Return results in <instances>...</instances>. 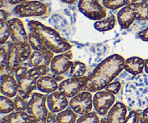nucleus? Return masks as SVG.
I'll return each mask as SVG.
<instances>
[{"label": "nucleus", "mask_w": 148, "mask_h": 123, "mask_svg": "<svg viewBox=\"0 0 148 123\" xmlns=\"http://www.w3.org/2000/svg\"><path fill=\"white\" fill-rule=\"evenodd\" d=\"M3 6H4V1L3 0H1V8H2Z\"/></svg>", "instance_id": "09e8293b"}, {"label": "nucleus", "mask_w": 148, "mask_h": 123, "mask_svg": "<svg viewBox=\"0 0 148 123\" xmlns=\"http://www.w3.org/2000/svg\"><path fill=\"white\" fill-rule=\"evenodd\" d=\"M20 63L18 47L12 42H10L8 47V62L5 69L6 73L12 75L14 73L16 69L20 66Z\"/></svg>", "instance_id": "f3484780"}, {"label": "nucleus", "mask_w": 148, "mask_h": 123, "mask_svg": "<svg viewBox=\"0 0 148 123\" xmlns=\"http://www.w3.org/2000/svg\"><path fill=\"white\" fill-rule=\"evenodd\" d=\"M127 115V106L123 102H117L107 114L106 123H124Z\"/></svg>", "instance_id": "2eb2a0df"}, {"label": "nucleus", "mask_w": 148, "mask_h": 123, "mask_svg": "<svg viewBox=\"0 0 148 123\" xmlns=\"http://www.w3.org/2000/svg\"><path fill=\"white\" fill-rule=\"evenodd\" d=\"M10 31L12 42L17 47H20L29 43L28 35L26 33L23 22L19 18H12L7 21Z\"/></svg>", "instance_id": "9b49d317"}, {"label": "nucleus", "mask_w": 148, "mask_h": 123, "mask_svg": "<svg viewBox=\"0 0 148 123\" xmlns=\"http://www.w3.org/2000/svg\"><path fill=\"white\" fill-rule=\"evenodd\" d=\"M98 114L95 112H90L84 115H81L76 123H101Z\"/></svg>", "instance_id": "a878e982"}, {"label": "nucleus", "mask_w": 148, "mask_h": 123, "mask_svg": "<svg viewBox=\"0 0 148 123\" xmlns=\"http://www.w3.org/2000/svg\"><path fill=\"white\" fill-rule=\"evenodd\" d=\"M116 101L115 95L107 91H99L95 92L92 99L93 107L95 112L101 116L108 114Z\"/></svg>", "instance_id": "9d476101"}, {"label": "nucleus", "mask_w": 148, "mask_h": 123, "mask_svg": "<svg viewBox=\"0 0 148 123\" xmlns=\"http://www.w3.org/2000/svg\"><path fill=\"white\" fill-rule=\"evenodd\" d=\"M10 37V28L7 22H0V43L4 45Z\"/></svg>", "instance_id": "c756f323"}, {"label": "nucleus", "mask_w": 148, "mask_h": 123, "mask_svg": "<svg viewBox=\"0 0 148 123\" xmlns=\"http://www.w3.org/2000/svg\"><path fill=\"white\" fill-rule=\"evenodd\" d=\"M136 123H147V122H146L144 119H143V117H142L141 115H140V116H138V118H137V121H136Z\"/></svg>", "instance_id": "37998d69"}, {"label": "nucleus", "mask_w": 148, "mask_h": 123, "mask_svg": "<svg viewBox=\"0 0 148 123\" xmlns=\"http://www.w3.org/2000/svg\"><path fill=\"white\" fill-rule=\"evenodd\" d=\"M59 88L57 81L53 76H43L37 81V89L43 93H53Z\"/></svg>", "instance_id": "a211bd4d"}, {"label": "nucleus", "mask_w": 148, "mask_h": 123, "mask_svg": "<svg viewBox=\"0 0 148 123\" xmlns=\"http://www.w3.org/2000/svg\"><path fill=\"white\" fill-rule=\"evenodd\" d=\"M43 61V56L41 54V53L39 51H34L32 53L31 56L29 58L28 60H27V66L30 67H36V66H39V65L42 64Z\"/></svg>", "instance_id": "cd10ccee"}, {"label": "nucleus", "mask_w": 148, "mask_h": 123, "mask_svg": "<svg viewBox=\"0 0 148 123\" xmlns=\"http://www.w3.org/2000/svg\"><path fill=\"white\" fill-rule=\"evenodd\" d=\"M7 1L12 5H17V4H20V3L27 1V0H7Z\"/></svg>", "instance_id": "79ce46f5"}, {"label": "nucleus", "mask_w": 148, "mask_h": 123, "mask_svg": "<svg viewBox=\"0 0 148 123\" xmlns=\"http://www.w3.org/2000/svg\"><path fill=\"white\" fill-rule=\"evenodd\" d=\"M73 53L70 50L54 56L51 62V71L55 75H62L67 72L72 66Z\"/></svg>", "instance_id": "ddd939ff"}, {"label": "nucleus", "mask_w": 148, "mask_h": 123, "mask_svg": "<svg viewBox=\"0 0 148 123\" xmlns=\"http://www.w3.org/2000/svg\"><path fill=\"white\" fill-rule=\"evenodd\" d=\"M124 99L127 106L133 110H144L148 107V76H134L126 84Z\"/></svg>", "instance_id": "f03ea898"}, {"label": "nucleus", "mask_w": 148, "mask_h": 123, "mask_svg": "<svg viewBox=\"0 0 148 123\" xmlns=\"http://www.w3.org/2000/svg\"><path fill=\"white\" fill-rule=\"evenodd\" d=\"M88 76L71 77L62 81L59 85L58 90L67 98H72L83 92L87 84Z\"/></svg>", "instance_id": "6e6552de"}, {"label": "nucleus", "mask_w": 148, "mask_h": 123, "mask_svg": "<svg viewBox=\"0 0 148 123\" xmlns=\"http://www.w3.org/2000/svg\"><path fill=\"white\" fill-rule=\"evenodd\" d=\"M8 62V48H6L3 45H1L0 49V69L1 71H3L4 69H6Z\"/></svg>", "instance_id": "473e14b6"}, {"label": "nucleus", "mask_w": 148, "mask_h": 123, "mask_svg": "<svg viewBox=\"0 0 148 123\" xmlns=\"http://www.w3.org/2000/svg\"><path fill=\"white\" fill-rule=\"evenodd\" d=\"M14 102L15 110L17 112H23V111L27 110L28 102H27L25 99H23V97H21L20 95H17L15 96Z\"/></svg>", "instance_id": "7c9ffc66"}, {"label": "nucleus", "mask_w": 148, "mask_h": 123, "mask_svg": "<svg viewBox=\"0 0 148 123\" xmlns=\"http://www.w3.org/2000/svg\"><path fill=\"white\" fill-rule=\"evenodd\" d=\"M31 123H46V121H42V120H34L31 122Z\"/></svg>", "instance_id": "49530a36"}, {"label": "nucleus", "mask_w": 148, "mask_h": 123, "mask_svg": "<svg viewBox=\"0 0 148 123\" xmlns=\"http://www.w3.org/2000/svg\"><path fill=\"white\" fill-rule=\"evenodd\" d=\"M101 123H106V118H102L101 120Z\"/></svg>", "instance_id": "de8ad7c7"}, {"label": "nucleus", "mask_w": 148, "mask_h": 123, "mask_svg": "<svg viewBox=\"0 0 148 123\" xmlns=\"http://www.w3.org/2000/svg\"><path fill=\"white\" fill-rule=\"evenodd\" d=\"M8 12L6 10L1 9L0 10V22H6L8 18Z\"/></svg>", "instance_id": "ea45409f"}, {"label": "nucleus", "mask_w": 148, "mask_h": 123, "mask_svg": "<svg viewBox=\"0 0 148 123\" xmlns=\"http://www.w3.org/2000/svg\"><path fill=\"white\" fill-rule=\"evenodd\" d=\"M28 41L33 50L40 51V49L44 46L39 37L31 32H30V33L28 34Z\"/></svg>", "instance_id": "c85d7f7f"}, {"label": "nucleus", "mask_w": 148, "mask_h": 123, "mask_svg": "<svg viewBox=\"0 0 148 123\" xmlns=\"http://www.w3.org/2000/svg\"><path fill=\"white\" fill-rule=\"evenodd\" d=\"M47 97L46 95L38 92L32 94L27 104V113L31 116L35 117L38 120L46 121L49 112L46 107Z\"/></svg>", "instance_id": "39448f33"}, {"label": "nucleus", "mask_w": 148, "mask_h": 123, "mask_svg": "<svg viewBox=\"0 0 148 123\" xmlns=\"http://www.w3.org/2000/svg\"><path fill=\"white\" fill-rule=\"evenodd\" d=\"M39 52H40L43 56V61L42 64L49 66L51 64L52 59L54 57V53L51 50H49V49H48L45 46L40 49Z\"/></svg>", "instance_id": "2f4dec72"}, {"label": "nucleus", "mask_w": 148, "mask_h": 123, "mask_svg": "<svg viewBox=\"0 0 148 123\" xmlns=\"http://www.w3.org/2000/svg\"><path fill=\"white\" fill-rule=\"evenodd\" d=\"M116 24V18L114 14H110L108 17L98 20L94 23V27L99 32H107L113 30Z\"/></svg>", "instance_id": "412c9836"}, {"label": "nucleus", "mask_w": 148, "mask_h": 123, "mask_svg": "<svg viewBox=\"0 0 148 123\" xmlns=\"http://www.w3.org/2000/svg\"><path fill=\"white\" fill-rule=\"evenodd\" d=\"M92 92L83 91L79 92L69 101V107L77 115H84L91 112L93 107Z\"/></svg>", "instance_id": "1a4fd4ad"}, {"label": "nucleus", "mask_w": 148, "mask_h": 123, "mask_svg": "<svg viewBox=\"0 0 148 123\" xmlns=\"http://www.w3.org/2000/svg\"><path fill=\"white\" fill-rule=\"evenodd\" d=\"M36 118L29 115L25 111L23 112H11L9 115L3 117L1 123H31Z\"/></svg>", "instance_id": "aec40b11"}, {"label": "nucleus", "mask_w": 148, "mask_h": 123, "mask_svg": "<svg viewBox=\"0 0 148 123\" xmlns=\"http://www.w3.org/2000/svg\"><path fill=\"white\" fill-rule=\"evenodd\" d=\"M125 59L119 54H114L104 59L88 76L84 91L97 92L103 90L124 69Z\"/></svg>", "instance_id": "f257e3e1"}, {"label": "nucleus", "mask_w": 148, "mask_h": 123, "mask_svg": "<svg viewBox=\"0 0 148 123\" xmlns=\"http://www.w3.org/2000/svg\"><path fill=\"white\" fill-rule=\"evenodd\" d=\"M47 6L37 0L25 1L17 4L14 9L16 15L20 17H40L46 14Z\"/></svg>", "instance_id": "423d86ee"}, {"label": "nucleus", "mask_w": 148, "mask_h": 123, "mask_svg": "<svg viewBox=\"0 0 148 123\" xmlns=\"http://www.w3.org/2000/svg\"><path fill=\"white\" fill-rule=\"evenodd\" d=\"M139 37L143 41L148 42V27L139 33Z\"/></svg>", "instance_id": "58836bf2"}, {"label": "nucleus", "mask_w": 148, "mask_h": 123, "mask_svg": "<svg viewBox=\"0 0 148 123\" xmlns=\"http://www.w3.org/2000/svg\"><path fill=\"white\" fill-rule=\"evenodd\" d=\"M28 69H27V67L25 66H20L17 69H16L15 72H14V75H15V77L16 79L18 80L22 76L25 74L26 72L27 71Z\"/></svg>", "instance_id": "e433bc0d"}, {"label": "nucleus", "mask_w": 148, "mask_h": 123, "mask_svg": "<svg viewBox=\"0 0 148 123\" xmlns=\"http://www.w3.org/2000/svg\"><path fill=\"white\" fill-rule=\"evenodd\" d=\"M78 8L85 17L92 20H101L106 17V10L99 0H79Z\"/></svg>", "instance_id": "0eeeda50"}, {"label": "nucleus", "mask_w": 148, "mask_h": 123, "mask_svg": "<svg viewBox=\"0 0 148 123\" xmlns=\"http://www.w3.org/2000/svg\"><path fill=\"white\" fill-rule=\"evenodd\" d=\"M30 70L32 73L37 75L40 78L41 76H46L48 74V73L49 72V67L47 65L40 64L39 66H36V67L32 68Z\"/></svg>", "instance_id": "72a5a7b5"}, {"label": "nucleus", "mask_w": 148, "mask_h": 123, "mask_svg": "<svg viewBox=\"0 0 148 123\" xmlns=\"http://www.w3.org/2000/svg\"><path fill=\"white\" fill-rule=\"evenodd\" d=\"M87 71V66L81 61H74L69 71V76L71 77H82Z\"/></svg>", "instance_id": "b1692460"}, {"label": "nucleus", "mask_w": 148, "mask_h": 123, "mask_svg": "<svg viewBox=\"0 0 148 123\" xmlns=\"http://www.w3.org/2000/svg\"><path fill=\"white\" fill-rule=\"evenodd\" d=\"M142 1H144V2H146L148 4V0H142Z\"/></svg>", "instance_id": "8fccbe9b"}, {"label": "nucleus", "mask_w": 148, "mask_h": 123, "mask_svg": "<svg viewBox=\"0 0 148 123\" xmlns=\"http://www.w3.org/2000/svg\"><path fill=\"white\" fill-rule=\"evenodd\" d=\"M142 117H143V119L148 123V107L145 108V109L143 111Z\"/></svg>", "instance_id": "a19ab883"}, {"label": "nucleus", "mask_w": 148, "mask_h": 123, "mask_svg": "<svg viewBox=\"0 0 148 123\" xmlns=\"http://www.w3.org/2000/svg\"><path fill=\"white\" fill-rule=\"evenodd\" d=\"M46 123H58L57 120H56V115L51 112H49V115L46 118Z\"/></svg>", "instance_id": "4c0bfd02"}, {"label": "nucleus", "mask_w": 148, "mask_h": 123, "mask_svg": "<svg viewBox=\"0 0 148 123\" xmlns=\"http://www.w3.org/2000/svg\"><path fill=\"white\" fill-rule=\"evenodd\" d=\"M145 71L146 73L148 74V59H147L145 62Z\"/></svg>", "instance_id": "a18cd8bd"}, {"label": "nucleus", "mask_w": 148, "mask_h": 123, "mask_svg": "<svg viewBox=\"0 0 148 123\" xmlns=\"http://www.w3.org/2000/svg\"><path fill=\"white\" fill-rule=\"evenodd\" d=\"M69 105L67 97L59 92L51 93L47 97V106L50 112L59 113L64 110Z\"/></svg>", "instance_id": "4468645a"}, {"label": "nucleus", "mask_w": 148, "mask_h": 123, "mask_svg": "<svg viewBox=\"0 0 148 123\" xmlns=\"http://www.w3.org/2000/svg\"><path fill=\"white\" fill-rule=\"evenodd\" d=\"M140 114L139 111L133 110L132 109V111H130L129 115H127L124 123H136L137 118H138V116H140Z\"/></svg>", "instance_id": "c9c22d12"}, {"label": "nucleus", "mask_w": 148, "mask_h": 123, "mask_svg": "<svg viewBox=\"0 0 148 123\" xmlns=\"http://www.w3.org/2000/svg\"><path fill=\"white\" fill-rule=\"evenodd\" d=\"M58 123H76L77 120V114L72 109H66L56 115Z\"/></svg>", "instance_id": "4be33fe9"}, {"label": "nucleus", "mask_w": 148, "mask_h": 123, "mask_svg": "<svg viewBox=\"0 0 148 123\" xmlns=\"http://www.w3.org/2000/svg\"><path fill=\"white\" fill-rule=\"evenodd\" d=\"M62 2L65 3V4H72L77 1V0H61Z\"/></svg>", "instance_id": "c03bdc74"}, {"label": "nucleus", "mask_w": 148, "mask_h": 123, "mask_svg": "<svg viewBox=\"0 0 148 123\" xmlns=\"http://www.w3.org/2000/svg\"><path fill=\"white\" fill-rule=\"evenodd\" d=\"M18 53L20 63L28 60L29 58L30 57L32 53H33L32 52V48L30 46V43H27V44L24 45V46L18 47Z\"/></svg>", "instance_id": "bb28decb"}, {"label": "nucleus", "mask_w": 148, "mask_h": 123, "mask_svg": "<svg viewBox=\"0 0 148 123\" xmlns=\"http://www.w3.org/2000/svg\"><path fill=\"white\" fill-rule=\"evenodd\" d=\"M18 92V82L12 75L5 73L1 76V93L4 96L12 98Z\"/></svg>", "instance_id": "dca6fc26"}, {"label": "nucleus", "mask_w": 148, "mask_h": 123, "mask_svg": "<svg viewBox=\"0 0 148 123\" xmlns=\"http://www.w3.org/2000/svg\"><path fill=\"white\" fill-rule=\"evenodd\" d=\"M138 1L139 0H103V5L107 9L116 10Z\"/></svg>", "instance_id": "5701e85b"}, {"label": "nucleus", "mask_w": 148, "mask_h": 123, "mask_svg": "<svg viewBox=\"0 0 148 123\" xmlns=\"http://www.w3.org/2000/svg\"><path fill=\"white\" fill-rule=\"evenodd\" d=\"M39 76L27 70V71L17 80L18 94L23 99H28L32 92L37 88V81Z\"/></svg>", "instance_id": "f8f14e48"}, {"label": "nucleus", "mask_w": 148, "mask_h": 123, "mask_svg": "<svg viewBox=\"0 0 148 123\" xmlns=\"http://www.w3.org/2000/svg\"><path fill=\"white\" fill-rule=\"evenodd\" d=\"M145 62L142 58L137 56L129 58L125 60L124 69L133 76L141 74L145 69Z\"/></svg>", "instance_id": "6ab92c4d"}, {"label": "nucleus", "mask_w": 148, "mask_h": 123, "mask_svg": "<svg viewBox=\"0 0 148 123\" xmlns=\"http://www.w3.org/2000/svg\"><path fill=\"white\" fill-rule=\"evenodd\" d=\"M28 28L30 32L39 37L48 49L54 53H62L71 50L72 46L64 40L56 30L46 26L37 20L29 21Z\"/></svg>", "instance_id": "7ed1b4c3"}, {"label": "nucleus", "mask_w": 148, "mask_h": 123, "mask_svg": "<svg viewBox=\"0 0 148 123\" xmlns=\"http://www.w3.org/2000/svg\"><path fill=\"white\" fill-rule=\"evenodd\" d=\"M15 110L14 102L10 97L1 95L0 96V112L1 114H10Z\"/></svg>", "instance_id": "393cba45"}, {"label": "nucleus", "mask_w": 148, "mask_h": 123, "mask_svg": "<svg viewBox=\"0 0 148 123\" xmlns=\"http://www.w3.org/2000/svg\"><path fill=\"white\" fill-rule=\"evenodd\" d=\"M121 84L119 81H115V82H111V83L108 84L105 88L106 91L113 94L114 95L118 94L119 92L121 91Z\"/></svg>", "instance_id": "f704fd0d"}, {"label": "nucleus", "mask_w": 148, "mask_h": 123, "mask_svg": "<svg viewBox=\"0 0 148 123\" xmlns=\"http://www.w3.org/2000/svg\"><path fill=\"white\" fill-rule=\"evenodd\" d=\"M135 20H148V4L144 1L132 3L121 8L117 14V20L122 29H127Z\"/></svg>", "instance_id": "20e7f679"}]
</instances>
